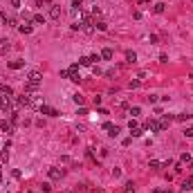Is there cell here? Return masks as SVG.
Instances as JSON below:
<instances>
[{
  "mask_svg": "<svg viewBox=\"0 0 193 193\" xmlns=\"http://www.w3.org/2000/svg\"><path fill=\"white\" fill-rule=\"evenodd\" d=\"M50 191H52V186H50V184H43V193H50Z\"/></svg>",
  "mask_w": 193,
  "mask_h": 193,
  "instance_id": "obj_40",
  "label": "cell"
},
{
  "mask_svg": "<svg viewBox=\"0 0 193 193\" xmlns=\"http://www.w3.org/2000/svg\"><path fill=\"white\" fill-rule=\"evenodd\" d=\"M79 65H92L90 56H81V59H79Z\"/></svg>",
  "mask_w": 193,
  "mask_h": 193,
  "instance_id": "obj_28",
  "label": "cell"
},
{
  "mask_svg": "<svg viewBox=\"0 0 193 193\" xmlns=\"http://www.w3.org/2000/svg\"><path fill=\"white\" fill-rule=\"evenodd\" d=\"M32 23H36V25H45V16H43V14L32 16Z\"/></svg>",
  "mask_w": 193,
  "mask_h": 193,
  "instance_id": "obj_17",
  "label": "cell"
},
{
  "mask_svg": "<svg viewBox=\"0 0 193 193\" xmlns=\"http://www.w3.org/2000/svg\"><path fill=\"white\" fill-rule=\"evenodd\" d=\"M148 168H150V171H157V168H162V162H157V159H150V162H148Z\"/></svg>",
  "mask_w": 193,
  "mask_h": 193,
  "instance_id": "obj_24",
  "label": "cell"
},
{
  "mask_svg": "<svg viewBox=\"0 0 193 193\" xmlns=\"http://www.w3.org/2000/svg\"><path fill=\"white\" fill-rule=\"evenodd\" d=\"M67 79H70V81H74V83H79V81H81L79 65H72V67H67Z\"/></svg>",
  "mask_w": 193,
  "mask_h": 193,
  "instance_id": "obj_1",
  "label": "cell"
},
{
  "mask_svg": "<svg viewBox=\"0 0 193 193\" xmlns=\"http://www.w3.org/2000/svg\"><path fill=\"white\" fill-rule=\"evenodd\" d=\"M126 61L128 63H135V61H137V54H135L132 50H126Z\"/></svg>",
  "mask_w": 193,
  "mask_h": 193,
  "instance_id": "obj_20",
  "label": "cell"
},
{
  "mask_svg": "<svg viewBox=\"0 0 193 193\" xmlns=\"http://www.w3.org/2000/svg\"><path fill=\"white\" fill-rule=\"evenodd\" d=\"M20 105H32V94H23V96H18L16 99V108H20Z\"/></svg>",
  "mask_w": 193,
  "mask_h": 193,
  "instance_id": "obj_5",
  "label": "cell"
},
{
  "mask_svg": "<svg viewBox=\"0 0 193 193\" xmlns=\"http://www.w3.org/2000/svg\"><path fill=\"white\" fill-rule=\"evenodd\" d=\"M141 135H144V128H139V126L130 130V137H141Z\"/></svg>",
  "mask_w": 193,
  "mask_h": 193,
  "instance_id": "obj_26",
  "label": "cell"
},
{
  "mask_svg": "<svg viewBox=\"0 0 193 193\" xmlns=\"http://www.w3.org/2000/svg\"><path fill=\"white\" fill-rule=\"evenodd\" d=\"M128 114H130V117H132V119H137V117H139V114H141V108H139V105H132V108L128 110Z\"/></svg>",
  "mask_w": 193,
  "mask_h": 193,
  "instance_id": "obj_15",
  "label": "cell"
},
{
  "mask_svg": "<svg viewBox=\"0 0 193 193\" xmlns=\"http://www.w3.org/2000/svg\"><path fill=\"white\" fill-rule=\"evenodd\" d=\"M0 186H2V171H0Z\"/></svg>",
  "mask_w": 193,
  "mask_h": 193,
  "instance_id": "obj_42",
  "label": "cell"
},
{
  "mask_svg": "<svg viewBox=\"0 0 193 193\" xmlns=\"http://www.w3.org/2000/svg\"><path fill=\"white\" fill-rule=\"evenodd\" d=\"M153 11H155V14H164V11H166V5H164V2H157L155 7H153Z\"/></svg>",
  "mask_w": 193,
  "mask_h": 193,
  "instance_id": "obj_23",
  "label": "cell"
},
{
  "mask_svg": "<svg viewBox=\"0 0 193 193\" xmlns=\"http://www.w3.org/2000/svg\"><path fill=\"white\" fill-rule=\"evenodd\" d=\"M112 56H114V52L110 50V47H103V50H101V59H105V61H110Z\"/></svg>",
  "mask_w": 193,
  "mask_h": 193,
  "instance_id": "obj_13",
  "label": "cell"
},
{
  "mask_svg": "<svg viewBox=\"0 0 193 193\" xmlns=\"http://www.w3.org/2000/svg\"><path fill=\"white\" fill-rule=\"evenodd\" d=\"M0 159H2V162H9V141L5 144V148H2V153H0Z\"/></svg>",
  "mask_w": 193,
  "mask_h": 193,
  "instance_id": "obj_16",
  "label": "cell"
},
{
  "mask_svg": "<svg viewBox=\"0 0 193 193\" xmlns=\"http://www.w3.org/2000/svg\"><path fill=\"white\" fill-rule=\"evenodd\" d=\"M11 7H20V0H11Z\"/></svg>",
  "mask_w": 193,
  "mask_h": 193,
  "instance_id": "obj_41",
  "label": "cell"
},
{
  "mask_svg": "<svg viewBox=\"0 0 193 193\" xmlns=\"http://www.w3.org/2000/svg\"><path fill=\"white\" fill-rule=\"evenodd\" d=\"M92 74L99 76V74H103V72H101V67H99V65H92Z\"/></svg>",
  "mask_w": 193,
  "mask_h": 193,
  "instance_id": "obj_33",
  "label": "cell"
},
{
  "mask_svg": "<svg viewBox=\"0 0 193 193\" xmlns=\"http://www.w3.org/2000/svg\"><path fill=\"white\" fill-rule=\"evenodd\" d=\"M0 110H2L5 114H7L9 110H11V99H9V96H5V94L0 96Z\"/></svg>",
  "mask_w": 193,
  "mask_h": 193,
  "instance_id": "obj_4",
  "label": "cell"
},
{
  "mask_svg": "<svg viewBox=\"0 0 193 193\" xmlns=\"http://www.w3.org/2000/svg\"><path fill=\"white\" fill-rule=\"evenodd\" d=\"M0 130H5V132H11L14 128H11V123H9L7 119H0Z\"/></svg>",
  "mask_w": 193,
  "mask_h": 193,
  "instance_id": "obj_14",
  "label": "cell"
},
{
  "mask_svg": "<svg viewBox=\"0 0 193 193\" xmlns=\"http://www.w3.org/2000/svg\"><path fill=\"white\" fill-rule=\"evenodd\" d=\"M139 85H141V81H139V79H135V81H130V83H128V88H130V90H135V88H139Z\"/></svg>",
  "mask_w": 193,
  "mask_h": 193,
  "instance_id": "obj_30",
  "label": "cell"
},
{
  "mask_svg": "<svg viewBox=\"0 0 193 193\" xmlns=\"http://www.w3.org/2000/svg\"><path fill=\"white\" fill-rule=\"evenodd\" d=\"M79 25H81V29H83L85 34H92V32H94V23H92V18H90V20H81Z\"/></svg>",
  "mask_w": 193,
  "mask_h": 193,
  "instance_id": "obj_7",
  "label": "cell"
},
{
  "mask_svg": "<svg viewBox=\"0 0 193 193\" xmlns=\"http://www.w3.org/2000/svg\"><path fill=\"white\" fill-rule=\"evenodd\" d=\"M72 99H74V103H76V105H83V103H85V96H81L79 92L72 94Z\"/></svg>",
  "mask_w": 193,
  "mask_h": 193,
  "instance_id": "obj_21",
  "label": "cell"
},
{
  "mask_svg": "<svg viewBox=\"0 0 193 193\" xmlns=\"http://www.w3.org/2000/svg\"><path fill=\"white\" fill-rule=\"evenodd\" d=\"M0 23H5V25H7V23H9V18H7L5 14H0Z\"/></svg>",
  "mask_w": 193,
  "mask_h": 193,
  "instance_id": "obj_39",
  "label": "cell"
},
{
  "mask_svg": "<svg viewBox=\"0 0 193 193\" xmlns=\"http://www.w3.org/2000/svg\"><path fill=\"white\" fill-rule=\"evenodd\" d=\"M43 5L45 7H52V0H38V7H43Z\"/></svg>",
  "mask_w": 193,
  "mask_h": 193,
  "instance_id": "obj_32",
  "label": "cell"
},
{
  "mask_svg": "<svg viewBox=\"0 0 193 193\" xmlns=\"http://www.w3.org/2000/svg\"><path fill=\"white\" fill-rule=\"evenodd\" d=\"M148 101H150V103H157V101H159V96H157V94H150V96H148Z\"/></svg>",
  "mask_w": 193,
  "mask_h": 193,
  "instance_id": "obj_35",
  "label": "cell"
},
{
  "mask_svg": "<svg viewBox=\"0 0 193 193\" xmlns=\"http://www.w3.org/2000/svg\"><path fill=\"white\" fill-rule=\"evenodd\" d=\"M108 135H110V137H117V135H119V126H112V128L108 130Z\"/></svg>",
  "mask_w": 193,
  "mask_h": 193,
  "instance_id": "obj_31",
  "label": "cell"
},
{
  "mask_svg": "<svg viewBox=\"0 0 193 193\" xmlns=\"http://www.w3.org/2000/svg\"><path fill=\"white\" fill-rule=\"evenodd\" d=\"M184 137H193V128H191V126L184 128Z\"/></svg>",
  "mask_w": 193,
  "mask_h": 193,
  "instance_id": "obj_34",
  "label": "cell"
},
{
  "mask_svg": "<svg viewBox=\"0 0 193 193\" xmlns=\"http://www.w3.org/2000/svg\"><path fill=\"white\" fill-rule=\"evenodd\" d=\"M90 61H92V63H94V61H101V54H92V56H90Z\"/></svg>",
  "mask_w": 193,
  "mask_h": 193,
  "instance_id": "obj_37",
  "label": "cell"
},
{
  "mask_svg": "<svg viewBox=\"0 0 193 193\" xmlns=\"http://www.w3.org/2000/svg\"><path fill=\"white\" fill-rule=\"evenodd\" d=\"M144 128L150 130V132H159V130H162V123H159L157 119H148L146 123H144Z\"/></svg>",
  "mask_w": 193,
  "mask_h": 193,
  "instance_id": "obj_3",
  "label": "cell"
},
{
  "mask_svg": "<svg viewBox=\"0 0 193 193\" xmlns=\"http://www.w3.org/2000/svg\"><path fill=\"white\" fill-rule=\"evenodd\" d=\"M94 29H99V32H105V29H108V23H103V20L94 23Z\"/></svg>",
  "mask_w": 193,
  "mask_h": 193,
  "instance_id": "obj_25",
  "label": "cell"
},
{
  "mask_svg": "<svg viewBox=\"0 0 193 193\" xmlns=\"http://www.w3.org/2000/svg\"><path fill=\"white\" fill-rule=\"evenodd\" d=\"M173 119H175V117H173V114H164V117H162V121H159V123H162V130H164V128H168Z\"/></svg>",
  "mask_w": 193,
  "mask_h": 193,
  "instance_id": "obj_12",
  "label": "cell"
},
{
  "mask_svg": "<svg viewBox=\"0 0 193 193\" xmlns=\"http://www.w3.org/2000/svg\"><path fill=\"white\" fill-rule=\"evenodd\" d=\"M128 128H130V130H132V128H137V121H135L132 117H130V121H128Z\"/></svg>",
  "mask_w": 193,
  "mask_h": 193,
  "instance_id": "obj_36",
  "label": "cell"
},
{
  "mask_svg": "<svg viewBox=\"0 0 193 193\" xmlns=\"http://www.w3.org/2000/svg\"><path fill=\"white\" fill-rule=\"evenodd\" d=\"M50 18H52V20H61V7L59 5L50 7Z\"/></svg>",
  "mask_w": 193,
  "mask_h": 193,
  "instance_id": "obj_8",
  "label": "cell"
},
{
  "mask_svg": "<svg viewBox=\"0 0 193 193\" xmlns=\"http://www.w3.org/2000/svg\"><path fill=\"white\" fill-rule=\"evenodd\" d=\"M180 162H182V164H191V155H189V153H182Z\"/></svg>",
  "mask_w": 193,
  "mask_h": 193,
  "instance_id": "obj_29",
  "label": "cell"
},
{
  "mask_svg": "<svg viewBox=\"0 0 193 193\" xmlns=\"http://www.w3.org/2000/svg\"><path fill=\"white\" fill-rule=\"evenodd\" d=\"M38 112H41V114H47V117H59V110H56V108H52V105H38Z\"/></svg>",
  "mask_w": 193,
  "mask_h": 193,
  "instance_id": "obj_2",
  "label": "cell"
},
{
  "mask_svg": "<svg viewBox=\"0 0 193 193\" xmlns=\"http://www.w3.org/2000/svg\"><path fill=\"white\" fill-rule=\"evenodd\" d=\"M63 173H65L63 168H56V166H52L50 171H47V175H50V180H61V177H63Z\"/></svg>",
  "mask_w": 193,
  "mask_h": 193,
  "instance_id": "obj_6",
  "label": "cell"
},
{
  "mask_svg": "<svg viewBox=\"0 0 193 193\" xmlns=\"http://www.w3.org/2000/svg\"><path fill=\"white\" fill-rule=\"evenodd\" d=\"M32 29H34V23H25V25H20V32H23V34H32Z\"/></svg>",
  "mask_w": 193,
  "mask_h": 193,
  "instance_id": "obj_18",
  "label": "cell"
},
{
  "mask_svg": "<svg viewBox=\"0 0 193 193\" xmlns=\"http://www.w3.org/2000/svg\"><path fill=\"white\" fill-rule=\"evenodd\" d=\"M191 186H193V175H191L189 180H184V182H182V186H180V189H182V191H189Z\"/></svg>",
  "mask_w": 193,
  "mask_h": 193,
  "instance_id": "obj_19",
  "label": "cell"
},
{
  "mask_svg": "<svg viewBox=\"0 0 193 193\" xmlns=\"http://www.w3.org/2000/svg\"><path fill=\"white\" fill-rule=\"evenodd\" d=\"M9 50H11V41H9V38H2V41H0V54H7Z\"/></svg>",
  "mask_w": 193,
  "mask_h": 193,
  "instance_id": "obj_10",
  "label": "cell"
},
{
  "mask_svg": "<svg viewBox=\"0 0 193 193\" xmlns=\"http://www.w3.org/2000/svg\"><path fill=\"white\" fill-rule=\"evenodd\" d=\"M123 193H135V184L132 182H126V184H123Z\"/></svg>",
  "mask_w": 193,
  "mask_h": 193,
  "instance_id": "obj_27",
  "label": "cell"
},
{
  "mask_svg": "<svg viewBox=\"0 0 193 193\" xmlns=\"http://www.w3.org/2000/svg\"><path fill=\"white\" fill-rule=\"evenodd\" d=\"M191 117H193V114H189V112H180V114H175V119H177V121H189Z\"/></svg>",
  "mask_w": 193,
  "mask_h": 193,
  "instance_id": "obj_22",
  "label": "cell"
},
{
  "mask_svg": "<svg viewBox=\"0 0 193 193\" xmlns=\"http://www.w3.org/2000/svg\"><path fill=\"white\" fill-rule=\"evenodd\" d=\"M11 175H14L16 180H20V171H18V168H14V171H11Z\"/></svg>",
  "mask_w": 193,
  "mask_h": 193,
  "instance_id": "obj_38",
  "label": "cell"
},
{
  "mask_svg": "<svg viewBox=\"0 0 193 193\" xmlns=\"http://www.w3.org/2000/svg\"><path fill=\"white\" fill-rule=\"evenodd\" d=\"M7 67H9V70H20V67H25V61H23V59H16V61H7Z\"/></svg>",
  "mask_w": 193,
  "mask_h": 193,
  "instance_id": "obj_9",
  "label": "cell"
},
{
  "mask_svg": "<svg viewBox=\"0 0 193 193\" xmlns=\"http://www.w3.org/2000/svg\"><path fill=\"white\" fill-rule=\"evenodd\" d=\"M0 92H2L5 96H14V88L7 85V83H0Z\"/></svg>",
  "mask_w": 193,
  "mask_h": 193,
  "instance_id": "obj_11",
  "label": "cell"
}]
</instances>
